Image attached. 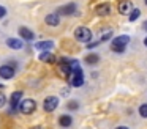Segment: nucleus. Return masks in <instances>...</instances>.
Here are the masks:
<instances>
[{
	"mask_svg": "<svg viewBox=\"0 0 147 129\" xmlns=\"http://www.w3.org/2000/svg\"><path fill=\"white\" fill-rule=\"evenodd\" d=\"M5 16H7V8L3 5H0V19H3Z\"/></svg>",
	"mask_w": 147,
	"mask_h": 129,
	"instance_id": "b1692460",
	"label": "nucleus"
},
{
	"mask_svg": "<svg viewBox=\"0 0 147 129\" xmlns=\"http://www.w3.org/2000/svg\"><path fill=\"white\" fill-rule=\"evenodd\" d=\"M115 129H128V128H127V126H117Z\"/></svg>",
	"mask_w": 147,
	"mask_h": 129,
	"instance_id": "a878e982",
	"label": "nucleus"
},
{
	"mask_svg": "<svg viewBox=\"0 0 147 129\" xmlns=\"http://www.w3.org/2000/svg\"><path fill=\"white\" fill-rule=\"evenodd\" d=\"M84 61L87 63V65H96V63L100 61V55L98 53H89V55H86V58H84Z\"/></svg>",
	"mask_w": 147,
	"mask_h": 129,
	"instance_id": "f3484780",
	"label": "nucleus"
},
{
	"mask_svg": "<svg viewBox=\"0 0 147 129\" xmlns=\"http://www.w3.org/2000/svg\"><path fill=\"white\" fill-rule=\"evenodd\" d=\"M100 44V41H93V43H87V49H93Z\"/></svg>",
	"mask_w": 147,
	"mask_h": 129,
	"instance_id": "393cba45",
	"label": "nucleus"
},
{
	"mask_svg": "<svg viewBox=\"0 0 147 129\" xmlns=\"http://www.w3.org/2000/svg\"><path fill=\"white\" fill-rule=\"evenodd\" d=\"M32 129H43V128H41V126H33Z\"/></svg>",
	"mask_w": 147,
	"mask_h": 129,
	"instance_id": "cd10ccee",
	"label": "nucleus"
},
{
	"mask_svg": "<svg viewBox=\"0 0 147 129\" xmlns=\"http://www.w3.org/2000/svg\"><path fill=\"white\" fill-rule=\"evenodd\" d=\"M35 49L40 50V52H45V50H52V49H54V41H51V39L38 41V43H35Z\"/></svg>",
	"mask_w": 147,
	"mask_h": 129,
	"instance_id": "f8f14e48",
	"label": "nucleus"
},
{
	"mask_svg": "<svg viewBox=\"0 0 147 129\" xmlns=\"http://www.w3.org/2000/svg\"><path fill=\"white\" fill-rule=\"evenodd\" d=\"M139 115L142 118H147V104H141L139 106Z\"/></svg>",
	"mask_w": 147,
	"mask_h": 129,
	"instance_id": "4be33fe9",
	"label": "nucleus"
},
{
	"mask_svg": "<svg viewBox=\"0 0 147 129\" xmlns=\"http://www.w3.org/2000/svg\"><path fill=\"white\" fill-rule=\"evenodd\" d=\"M45 22L49 27H57V25L60 24V16H59L57 13H49V14H46Z\"/></svg>",
	"mask_w": 147,
	"mask_h": 129,
	"instance_id": "ddd939ff",
	"label": "nucleus"
},
{
	"mask_svg": "<svg viewBox=\"0 0 147 129\" xmlns=\"http://www.w3.org/2000/svg\"><path fill=\"white\" fill-rule=\"evenodd\" d=\"M76 11H78V3L70 2V3H65V5L59 6L57 14L59 16H73V14H76Z\"/></svg>",
	"mask_w": 147,
	"mask_h": 129,
	"instance_id": "39448f33",
	"label": "nucleus"
},
{
	"mask_svg": "<svg viewBox=\"0 0 147 129\" xmlns=\"http://www.w3.org/2000/svg\"><path fill=\"white\" fill-rule=\"evenodd\" d=\"M128 43H130V36L128 35H120V36H115L111 41V50L115 53H123L127 49Z\"/></svg>",
	"mask_w": 147,
	"mask_h": 129,
	"instance_id": "f257e3e1",
	"label": "nucleus"
},
{
	"mask_svg": "<svg viewBox=\"0 0 147 129\" xmlns=\"http://www.w3.org/2000/svg\"><path fill=\"white\" fill-rule=\"evenodd\" d=\"M144 46L147 47V36H146V39H144Z\"/></svg>",
	"mask_w": 147,
	"mask_h": 129,
	"instance_id": "c85d7f7f",
	"label": "nucleus"
},
{
	"mask_svg": "<svg viewBox=\"0 0 147 129\" xmlns=\"http://www.w3.org/2000/svg\"><path fill=\"white\" fill-rule=\"evenodd\" d=\"M144 3H146V5H147V0H144Z\"/></svg>",
	"mask_w": 147,
	"mask_h": 129,
	"instance_id": "c756f323",
	"label": "nucleus"
},
{
	"mask_svg": "<svg viewBox=\"0 0 147 129\" xmlns=\"http://www.w3.org/2000/svg\"><path fill=\"white\" fill-rule=\"evenodd\" d=\"M139 16H141V9L139 8H133L130 11V22H134V21H138V19H139Z\"/></svg>",
	"mask_w": 147,
	"mask_h": 129,
	"instance_id": "6ab92c4d",
	"label": "nucleus"
},
{
	"mask_svg": "<svg viewBox=\"0 0 147 129\" xmlns=\"http://www.w3.org/2000/svg\"><path fill=\"white\" fill-rule=\"evenodd\" d=\"M68 66H70L71 72L81 71V63H79V60H76V58H70V60H68Z\"/></svg>",
	"mask_w": 147,
	"mask_h": 129,
	"instance_id": "a211bd4d",
	"label": "nucleus"
},
{
	"mask_svg": "<svg viewBox=\"0 0 147 129\" xmlns=\"http://www.w3.org/2000/svg\"><path fill=\"white\" fill-rule=\"evenodd\" d=\"M59 107V98L57 96H46L45 101H43V110L48 113L54 112Z\"/></svg>",
	"mask_w": 147,
	"mask_h": 129,
	"instance_id": "423d86ee",
	"label": "nucleus"
},
{
	"mask_svg": "<svg viewBox=\"0 0 147 129\" xmlns=\"http://www.w3.org/2000/svg\"><path fill=\"white\" fill-rule=\"evenodd\" d=\"M68 84L71 85V87L74 88H79L84 85V72L82 69L81 71H76V72H71L70 76H68Z\"/></svg>",
	"mask_w": 147,
	"mask_h": 129,
	"instance_id": "20e7f679",
	"label": "nucleus"
},
{
	"mask_svg": "<svg viewBox=\"0 0 147 129\" xmlns=\"http://www.w3.org/2000/svg\"><path fill=\"white\" fill-rule=\"evenodd\" d=\"M142 27H144V30L147 31V21H146V22H144V24H142Z\"/></svg>",
	"mask_w": 147,
	"mask_h": 129,
	"instance_id": "bb28decb",
	"label": "nucleus"
},
{
	"mask_svg": "<svg viewBox=\"0 0 147 129\" xmlns=\"http://www.w3.org/2000/svg\"><path fill=\"white\" fill-rule=\"evenodd\" d=\"M5 104H7V96H5V93H2V90H0V109L5 107Z\"/></svg>",
	"mask_w": 147,
	"mask_h": 129,
	"instance_id": "5701e85b",
	"label": "nucleus"
},
{
	"mask_svg": "<svg viewBox=\"0 0 147 129\" xmlns=\"http://www.w3.org/2000/svg\"><path fill=\"white\" fill-rule=\"evenodd\" d=\"M67 109L68 110H78L79 109V102H78V101H68Z\"/></svg>",
	"mask_w": 147,
	"mask_h": 129,
	"instance_id": "412c9836",
	"label": "nucleus"
},
{
	"mask_svg": "<svg viewBox=\"0 0 147 129\" xmlns=\"http://www.w3.org/2000/svg\"><path fill=\"white\" fill-rule=\"evenodd\" d=\"M7 46L10 47V49H13V50H19V49H22L24 47V41L21 39V38H7Z\"/></svg>",
	"mask_w": 147,
	"mask_h": 129,
	"instance_id": "9d476101",
	"label": "nucleus"
},
{
	"mask_svg": "<svg viewBox=\"0 0 147 129\" xmlns=\"http://www.w3.org/2000/svg\"><path fill=\"white\" fill-rule=\"evenodd\" d=\"M38 60L43 63H54L55 61V55L51 52V50H45V52H40Z\"/></svg>",
	"mask_w": 147,
	"mask_h": 129,
	"instance_id": "2eb2a0df",
	"label": "nucleus"
},
{
	"mask_svg": "<svg viewBox=\"0 0 147 129\" xmlns=\"http://www.w3.org/2000/svg\"><path fill=\"white\" fill-rule=\"evenodd\" d=\"M18 33H19V38L24 41V43H29V41H33L35 39V33H33L32 30H30L29 27H19V30H18Z\"/></svg>",
	"mask_w": 147,
	"mask_h": 129,
	"instance_id": "1a4fd4ad",
	"label": "nucleus"
},
{
	"mask_svg": "<svg viewBox=\"0 0 147 129\" xmlns=\"http://www.w3.org/2000/svg\"><path fill=\"white\" fill-rule=\"evenodd\" d=\"M21 101H22V91H21V90H18V91H14V93H11V96H10L11 113L16 112V109L19 107V102H21Z\"/></svg>",
	"mask_w": 147,
	"mask_h": 129,
	"instance_id": "6e6552de",
	"label": "nucleus"
},
{
	"mask_svg": "<svg viewBox=\"0 0 147 129\" xmlns=\"http://www.w3.org/2000/svg\"><path fill=\"white\" fill-rule=\"evenodd\" d=\"M22 115H32L33 112L36 110V101L32 99V98H27V99H22L19 102V107H18Z\"/></svg>",
	"mask_w": 147,
	"mask_h": 129,
	"instance_id": "f03ea898",
	"label": "nucleus"
},
{
	"mask_svg": "<svg viewBox=\"0 0 147 129\" xmlns=\"http://www.w3.org/2000/svg\"><path fill=\"white\" fill-rule=\"evenodd\" d=\"M111 36H112V30L111 28H105V31L101 33V38H100V43H101V41H108Z\"/></svg>",
	"mask_w": 147,
	"mask_h": 129,
	"instance_id": "aec40b11",
	"label": "nucleus"
},
{
	"mask_svg": "<svg viewBox=\"0 0 147 129\" xmlns=\"http://www.w3.org/2000/svg\"><path fill=\"white\" fill-rule=\"evenodd\" d=\"M59 124H60L62 128H70V126L73 124V118H71V115H67V113L60 115L59 116Z\"/></svg>",
	"mask_w": 147,
	"mask_h": 129,
	"instance_id": "dca6fc26",
	"label": "nucleus"
},
{
	"mask_svg": "<svg viewBox=\"0 0 147 129\" xmlns=\"http://www.w3.org/2000/svg\"><path fill=\"white\" fill-rule=\"evenodd\" d=\"M14 74H16V69L11 65H2L0 66V77L8 80V79H13Z\"/></svg>",
	"mask_w": 147,
	"mask_h": 129,
	"instance_id": "0eeeda50",
	"label": "nucleus"
},
{
	"mask_svg": "<svg viewBox=\"0 0 147 129\" xmlns=\"http://www.w3.org/2000/svg\"><path fill=\"white\" fill-rule=\"evenodd\" d=\"M74 38L79 43H90V39H92V31L87 27H78L74 30Z\"/></svg>",
	"mask_w": 147,
	"mask_h": 129,
	"instance_id": "7ed1b4c3",
	"label": "nucleus"
},
{
	"mask_svg": "<svg viewBox=\"0 0 147 129\" xmlns=\"http://www.w3.org/2000/svg\"><path fill=\"white\" fill-rule=\"evenodd\" d=\"M117 8H119V13H120V14H130V11L133 9V3H131L130 0H120Z\"/></svg>",
	"mask_w": 147,
	"mask_h": 129,
	"instance_id": "4468645a",
	"label": "nucleus"
},
{
	"mask_svg": "<svg viewBox=\"0 0 147 129\" xmlns=\"http://www.w3.org/2000/svg\"><path fill=\"white\" fill-rule=\"evenodd\" d=\"M95 13H96L98 16H101V17L109 16V14H111V3L105 2V3H100V5H96Z\"/></svg>",
	"mask_w": 147,
	"mask_h": 129,
	"instance_id": "9b49d317",
	"label": "nucleus"
}]
</instances>
